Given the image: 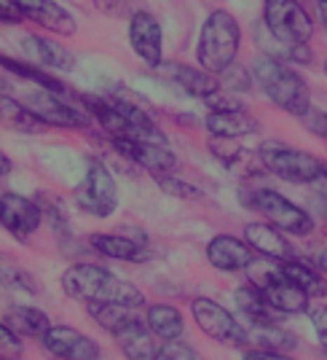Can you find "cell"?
Returning a JSON list of instances; mask_svg holds the SVG:
<instances>
[{
  "mask_svg": "<svg viewBox=\"0 0 327 360\" xmlns=\"http://www.w3.org/2000/svg\"><path fill=\"white\" fill-rule=\"evenodd\" d=\"M0 159H3V175H8V156H6V153H3V156H0Z\"/></svg>",
  "mask_w": 327,
  "mask_h": 360,
  "instance_id": "ee69618b",
  "label": "cell"
},
{
  "mask_svg": "<svg viewBox=\"0 0 327 360\" xmlns=\"http://www.w3.org/2000/svg\"><path fill=\"white\" fill-rule=\"evenodd\" d=\"M253 336L258 339V345L263 349H274V352H282V349H293L298 345L295 333H290L287 328H279L276 323H268V326H250Z\"/></svg>",
  "mask_w": 327,
  "mask_h": 360,
  "instance_id": "f1b7e54d",
  "label": "cell"
},
{
  "mask_svg": "<svg viewBox=\"0 0 327 360\" xmlns=\"http://www.w3.org/2000/svg\"><path fill=\"white\" fill-rule=\"evenodd\" d=\"M255 81L260 84V89L268 94V100L276 108H282L284 113H293L298 119H303L312 110V97L306 81L290 70L282 60L274 57H260L255 62Z\"/></svg>",
  "mask_w": 327,
  "mask_h": 360,
  "instance_id": "5b68a950",
  "label": "cell"
},
{
  "mask_svg": "<svg viewBox=\"0 0 327 360\" xmlns=\"http://www.w3.org/2000/svg\"><path fill=\"white\" fill-rule=\"evenodd\" d=\"M91 317L107 330H116L124 323V320H129L134 317V309L129 307H116V304H102V307H89Z\"/></svg>",
  "mask_w": 327,
  "mask_h": 360,
  "instance_id": "f546056e",
  "label": "cell"
},
{
  "mask_svg": "<svg viewBox=\"0 0 327 360\" xmlns=\"http://www.w3.org/2000/svg\"><path fill=\"white\" fill-rule=\"evenodd\" d=\"M22 105L30 110V116L38 124H46V127H65V129H81L86 127V116L81 110H75L73 105H67L62 100V94L48 89H38L32 91L30 97H25Z\"/></svg>",
  "mask_w": 327,
  "mask_h": 360,
  "instance_id": "30bf717a",
  "label": "cell"
},
{
  "mask_svg": "<svg viewBox=\"0 0 327 360\" xmlns=\"http://www.w3.org/2000/svg\"><path fill=\"white\" fill-rule=\"evenodd\" d=\"M0 221L11 237H16L19 242H27L44 221V210L27 196L3 191L0 194Z\"/></svg>",
  "mask_w": 327,
  "mask_h": 360,
  "instance_id": "8fae6325",
  "label": "cell"
},
{
  "mask_svg": "<svg viewBox=\"0 0 327 360\" xmlns=\"http://www.w3.org/2000/svg\"><path fill=\"white\" fill-rule=\"evenodd\" d=\"M223 75L225 78H234V81H228V86L234 91H247V86H250V75L244 73V70H239V68H231Z\"/></svg>",
  "mask_w": 327,
  "mask_h": 360,
  "instance_id": "f35d334b",
  "label": "cell"
},
{
  "mask_svg": "<svg viewBox=\"0 0 327 360\" xmlns=\"http://www.w3.org/2000/svg\"><path fill=\"white\" fill-rule=\"evenodd\" d=\"M75 205L94 218H110L119 207V188L107 167L97 159H89L86 178L75 186Z\"/></svg>",
  "mask_w": 327,
  "mask_h": 360,
  "instance_id": "ba28073f",
  "label": "cell"
},
{
  "mask_svg": "<svg viewBox=\"0 0 327 360\" xmlns=\"http://www.w3.org/2000/svg\"><path fill=\"white\" fill-rule=\"evenodd\" d=\"M312 317V326L316 330V339H319V345L327 347V307H316L309 312Z\"/></svg>",
  "mask_w": 327,
  "mask_h": 360,
  "instance_id": "d590c367",
  "label": "cell"
},
{
  "mask_svg": "<svg viewBox=\"0 0 327 360\" xmlns=\"http://www.w3.org/2000/svg\"><path fill=\"white\" fill-rule=\"evenodd\" d=\"M319 19H322V25L327 27V0H322V3H319Z\"/></svg>",
  "mask_w": 327,
  "mask_h": 360,
  "instance_id": "b9f144b4",
  "label": "cell"
},
{
  "mask_svg": "<svg viewBox=\"0 0 327 360\" xmlns=\"http://www.w3.org/2000/svg\"><path fill=\"white\" fill-rule=\"evenodd\" d=\"M156 360H196V352L191 345H185L182 339H172L159 347Z\"/></svg>",
  "mask_w": 327,
  "mask_h": 360,
  "instance_id": "d6a6232c",
  "label": "cell"
},
{
  "mask_svg": "<svg viewBox=\"0 0 327 360\" xmlns=\"http://www.w3.org/2000/svg\"><path fill=\"white\" fill-rule=\"evenodd\" d=\"M316 3H322V0H316Z\"/></svg>",
  "mask_w": 327,
  "mask_h": 360,
  "instance_id": "bcb514c9",
  "label": "cell"
},
{
  "mask_svg": "<svg viewBox=\"0 0 327 360\" xmlns=\"http://www.w3.org/2000/svg\"><path fill=\"white\" fill-rule=\"evenodd\" d=\"M263 22L266 30L279 41L290 62H312L309 41H312V16L298 0H266L263 3Z\"/></svg>",
  "mask_w": 327,
  "mask_h": 360,
  "instance_id": "3957f363",
  "label": "cell"
},
{
  "mask_svg": "<svg viewBox=\"0 0 327 360\" xmlns=\"http://www.w3.org/2000/svg\"><path fill=\"white\" fill-rule=\"evenodd\" d=\"M319 212H322V218L327 221V202H322V207H319Z\"/></svg>",
  "mask_w": 327,
  "mask_h": 360,
  "instance_id": "f6af8a7d",
  "label": "cell"
},
{
  "mask_svg": "<svg viewBox=\"0 0 327 360\" xmlns=\"http://www.w3.org/2000/svg\"><path fill=\"white\" fill-rule=\"evenodd\" d=\"M0 65H3L8 73L19 75V78H25V81H32V84H38L41 89L57 91V94H65V91H67V86L62 84L60 78H54V73L41 70V68H35V65H30V62H19V60H11V57H3Z\"/></svg>",
  "mask_w": 327,
  "mask_h": 360,
  "instance_id": "83f0119b",
  "label": "cell"
},
{
  "mask_svg": "<svg viewBox=\"0 0 327 360\" xmlns=\"http://www.w3.org/2000/svg\"><path fill=\"white\" fill-rule=\"evenodd\" d=\"M303 127L312 132V135L322 137V140H327V113L325 110H319V108H312L306 116H303Z\"/></svg>",
  "mask_w": 327,
  "mask_h": 360,
  "instance_id": "836d02e7",
  "label": "cell"
},
{
  "mask_svg": "<svg viewBox=\"0 0 327 360\" xmlns=\"http://www.w3.org/2000/svg\"><path fill=\"white\" fill-rule=\"evenodd\" d=\"M129 44L134 54L150 68H161L164 54V32L159 19L148 11H134L129 19Z\"/></svg>",
  "mask_w": 327,
  "mask_h": 360,
  "instance_id": "7c38bea8",
  "label": "cell"
},
{
  "mask_svg": "<svg viewBox=\"0 0 327 360\" xmlns=\"http://www.w3.org/2000/svg\"><path fill=\"white\" fill-rule=\"evenodd\" d=\"M244 242L253 248L255 253H260L263 258L271 261H293V250L290 242L282 237V231L271 224H250L244 229Z\"/></svg>",
  "mask_w": 327,
  "mask_h": 360,
  "instance_id": "603a6c76",
  "label": "cell"
},
{
  "mask_svg": "<svg viewBox=\"0 0 327 360\" xmlns=\"http://www.w3.org/2000/svg\"><path fill=\"white\" fill-rule=\"evenodd\" d=\"M0 342H3V349H14V352H22V342H19V333L8 328L6 323H3V328H0Z\"/></svg>",
  "mask_w": 327,
  "mask_h": 360,
  "instance_id": "ab89813d",
  "label": "cell"
},
{
  "mask_svg": "<svg viewBox=\"0 0 327 360\" xmlns=\"http://www.w3.org/2000/svg\"><path fill=\"white\" fill-rule=\"evenodd\" d=\"M81 103L89 108V113L100 121L102 132L110 140H137V143H161L169 146L164 132L153 124L148 113L129 100L116 97H81Z\"/></svg>",
  "mask_w": 327,
  "mask_h": 360,
  "instance_id": "7a4b0ae2",
  "label": "cell"
},
{
  "mask_svg": "<svg viewBox=\"0 0 327 360\" xmlns=\"http://www.w3.org/2000/svg\"><path fill=\"white\" fill-rule=\"evenodd\" d=\"M204 127L212 137H220V140H239L244 135H253L258 132V121L244 113L241 108H212L204 119Z\"/></svg>",
  "mask_w": 327,
  "mask_h": 360,
  "instance_id": "d6986e66",
  "label": "cell"
},
{
  "mask_svg": "<svg viewBox=\"0 0 327 360\" xmlns=\"http://www.w3.org/2000/svg\"><path fill=\"white\" fill-rule=\"evenodd\" d=\"M279 274H282L284 280H290L293 285L300 288L309 299H325L327 296V280L309 264L284 261V264H279Z\"/></svg>",
  "mask_w": 327,
  "mask_h": 360,
  "instance_id": "d4e9b609",
  "label": "cell"
},
{
  "mask_svg": "<svg viewBox=\"0 0 327 360\" xmlns=\"http://www.w3.org/2000/svg\"><path fill=\"white\" fill-rule=\"evenodd\" d=\"M241 205L250 207V210L260 212L271 226H276L279 231H287L293 237H306L314 229L312 215L293 205L287 196H282L274 188H250V191H241Z\"/></svg>",
  "mask_w": 327,
  "mask_h": 360,
  "instance_id": "8992f818",
  "label": "cell"
},
{
  "mask_svg": "<svg viewBox=\"0 0 327 360\" xmlns=\"http://www.w3.org/2000/svg\"><path fill=\"white\" fill-rule=\"evenodd\" d=\"M3 283H6V285L11 283L14 288H22V290H30V293L35 290V285H32L30 277H27V274H22V271L16 269V266H8V264L3 266Z\"/></svg>",
  "mask_w": 327,
  "mask_h": 360,
  "instance_id": "e575fe53",
  "label": "cell"
},
{
  "mask_svg": "<svg viewBox=\"0 0 327 360\" xmlns=\"http://www.w3.org/2000/svg\"><path fill=\"white\" fill-rule=\"evenodd\" d=\"M263 293L271 301V307L279 312V315H303L309 312V296L300 290L298 285H293L290 280H284L279 271H271L266 274V283H263Z\"/></svg>",
  "mask_w": 327,
  "mask_h": 360,
  "instance_id": "ffe728a7",
  "label": "cell"
},
{
  "mask_svg": "<svg viewBox=\"0 0 327 360\" xmlns=\"http://www.w3.org/2000/svg\"><path fill=\"white\" fill-rule=\"evenodd\" d=\"M316 264H319V269H325L327 271V248L319 253V258H316Z\"/></svg>",
  "mask_w": 327,
  "mask_h": 360,
  "instance_id": "7bdbcfd3",
  "label": "cell"
},
{
  "mask_svg": "<svg viewBox=\"0 0 327 360\" xmlns=\"http://www.w3.org/2000/svg\"><path fill=\"white\" fill-rule=\"evenodd\" d=\"M207 261L218 271H244L255 264V250L244 240L218 234L207 245Z\"/></svg>",
  "mask_w": 327,
  "mask_h": 360,
  "instance_id": "9a60e30c",
  "label": "cell"
},
{
  "mask_svg": "<svg viewBox=\"0 0 327 360\" xmlns=\"http://www.w3.org/2000/svg\"><path fill=\"white\" fill-rule=\"evenodd\" d=\"M191 315H194L196 326L204 330L209 339H215L220 345L247 347V342H250V330L244 328L231 312H225L218 301L199 296L191 304Z\"/></svg>",
  "mask_w": 327,
  "mask_h": 360,
  "instance_id": "9c48e42d",
  "label": "cell"
},
{
  "mask_svg": "<svg viewBox=\"0 0 327 360\" xmlns=\"http://www.w3.org/2000/svg\"><path fill=\"white\" fill-rule=\"evenodd\" d=\"M145 323H148V328L153 330V336H159L164 342L180 339V333L185 328V320L180 315V309L169 307V304H153V307H148Z\"/></svg>",
  "mask_w": 327,
  "mask_h": 360,
  "instance_id": "4316f807",
  "label": "cell"
},
{
  "mask_svg": "<svg viewBox=\"0 0 327 360\" xmlns=\"http://www.w3.org/2000/svg\"><path fill=\"white\" fill-rule=\"evenodd\" d=\"M62 290L65 296L75 301H84L89 307H102V304H116V307H129L137 309L142 307L145 296L126 280L116 277L113 271L94 266V264H73L62 274Z\"/></svg>",
  "mask_w": 327,
  "mask_h": 360,
  "instance_id": "6da1fadb",
  "label": "cell"
},
{
  "mask_svg": "<svg viewBox=\"0 0 327 360\" xmlns=\"http://www.w3.org/2000/svg\"><path fill=\"white\" fill-rule=\"evenodd\" d=\"M113 148L119 150L124 159H129L134 165H140L142 169L153 172L156 178L166 175L172 167H175V153L169 146H161V143H137V140H110Z\"/></svg>",
  "mask_w": 327,
  "mask_h": 360,
  "instance_id": "5bb4252c",
  "label": "cell"
},
{
  "mask_svg": "<svg viewBox=\"0 0 327 360\" xmlns=\"http://www.w3.org/2000/svg\"><path fill=\"white\" fill-rule=\"evenodd\" d=\"M0 16H3V25H19V22L25 19V14L19 11V6H16L14 0H3Z\"/></svg>",
  "mask_w": 327,
  "mask_h": 360,
  "instance_id": "74e56055",
  "label": "cell"
},
{
  "mask_svg": "<svg viewBox=\"0 0 327 360\" xmlns=\"http://www.w3.org/2000/svg\"><path fill=\"white\" fill-rule=\"evenodd\" d=\"M14 3L25 14V19H32L35 25L57 32V35H73L78 30L75 16L57 0H14Z\"/></svg>",
  "mask_w": 327,
  "mask_h": 360,
  "instance_id": "e0dca14e",
  "label": "cell"
},
{
  "mask_svg": "<svg viewBox=\"0 0 327 360\" xmlns=\"http://www.w3.org/2000/svg\"><path fill=\"white\" fill-rule=\"evenodd\" d=\"M312 188H314V191H316V194H319V196H322L325 202H327V162H325V167H322V172L316 175V180H314V183H312Z\"/></svg>",
  "mask_w": 327,
  "mask_h": 360,
  "instance_id": "60d3db41",
  "label": "cell"
},
{
  "mask_svg": "<svg viewBox=\"0 0 327 360\" xmlns=\"http://www.w3.org/2000/svg\"><path fill=\"white\" fill-rule=\"evenodd\" d=\"M3 119L8 121L14 129H25V132L35 127V119L30 116V110L22 105V103L11 100L8 94H3Z\"/></svg>",
  "mask_w": 327,
  "mask_h": 360,
  "instance_id": "4dcf8cb0",
  "label": "cell"
},
{
  "mask_svg": "<svg viewBox=\"0 0 327 360\" xmlns=\"http://www.w3.org/2000/svg\"><path fill=\"white\" fill-rule=\"evenodd\" d=\"M159 73H164V78L175 81L178 86H182L191 97H199V100H212V97L220 94V81L207 70H196L191 65L166 62L159 68Z\"/></svg>",
  "mask_w": 327,
  "mask_h": 360,
  "instance_id": "ac0fdd59",
  "label": "cell"
},
{
  "mask_svg": "<svg viewBox=\"0 0 327 360\" xmlns=\"http://www.w3.org/2000/svg\"><path fill=\"white\" fill-rule=\"evenodd\" d=\"M3 323L19 336H35V339H44L51 330L48 317L35 307H11V312L3 317Z\"/></svg>",
  "mask_w": 327,
  "mask_h": 360,
  "instance_id": "484cf974",
  "label": "cell"
},
{
  "mask_svg": "<svg viewBox=\"0 0 327 360\" xmlns=\"http://www.w3.org/2000/svg\"><path fill=\"white\" fill-rule=\"evenodd\" d=\"M241 360H295V358H293V355H287V352H274V349H263V347H258V349H247Z\"/></svg>",
  "mask_w": 327,
  "mask_h": 360,
  "instance_id": "8d00e7d4",
  "label": "cell"
},
{
  "mask_svg": "<svg viewBox=\"0 0 327 360\" xmlns=\"http://www.w3.org/2000/svg\"><path fill=\"white\" fill-rule=\"evenodd\" d=\"M156 183H159L169 196H178V199H199V196H201L199 188H194L191 183H185L182 178H169V175H161V178H156Z\"/></svg>",
  "mask_w": 327,
  "mask_h": 360,
  "instance_id": "1f68e13d",
  "label": "cell"
},
{
  "mask_svg": "<svg viewBox=\"0 0 327 360\" xmlns=\"http://www.w3.org/2000/svg\"><path fill=\"white\" fill-rule=\"evenodd\" d=\"M236 299V307L241 309V315L247 317L250 326H268V323H279L282 315L271 307V301L266 299L263 288L255 285V283H247V285L236 288L234 293Z\"/></svg>",
  "mask_w": 327,
  "mask_h": 360,
  "instance_id": "cb8c5ba5",
  "label": "cell"
},
{
  "mask_svg": "<svg viewBox=\"0 0 327 360\" xmlns=\"http://www.w3.org/2000/svg\"><path fill=\"white\" fill-rule=\"evenodd\" d=\"M91 248L105 258H119V261H148V242L145 237H126V234H91Z\"/></svg>",
  "mask_w": 327,
  "mask_h": 360,
  "instance_id": "7402d4cb",
  "label": "cell"
},
{
  "mask_svg": "<svg viewBox=\"0 0 327 360\" xmlns=\"http://www.w3.org/2000/svg\"><path fill=\"white\" fill-rule=\"evenodd\" d=\"M22 51L27 54V60H30L35 68H46L48 73L75 68V57L65 46L54 44V41H46L41 35H27V38H22Z\"/></svg>",
  "mask_w": 327,
  "mask_h": 360,
  "instance_id": "44dd1931",
  "label": "cell"
},
{
  "mask_svg": "<svg viewBox=\"0 0 327 360\" xmlns=\"http://www.w3.org/2000/svg\"><path fill=\"white\" fill-rule=\"evenodd\" d=\"M260 162L276 178L287 180V183H309V186L325 167L322 159H316L306 150L290 148V146L276 143V140H268L260 146Z\"/></svg>",
  "mask_w": 327,
  "mask_h": 360,
  "instance_id": "52a82bcc",
  "label": "cell"
},
{
  "mask_svg": "<svg viewBox=\"0 0 327 360\" xmlns=\"http://www.w3.org/2000/svg\"><path fill=\"white\" fill-rule=\"evenodd\" d=\"M44 349L57 360H100V347L91 342L86 333L70 328V326H51L46 333Z\"/></svg>",
  "mask_w": 327,
  "mask_h": 360,
  "instance_id": "4fadbf2b",
  "label": "cell"
},
{
  "mask_svg": "<svg viewBox=\"0 0 327 360\" xmlns=\"http://www.w3.org/2000/svg\"><path fill=\"white\" fill-rule=\"evenodd\" d=\"M3 360H8V358H3Z\"/></svg>",
  "mask_w": 327,
  "mask_h": 360,
  "instance_id": "7dc6e473",
  "label": "cell"
},
{
  "mask_svg": "<svg viewBox=\"0 0 327 360\" xmlns=\"http://www.w3.org/2000/svg\"><path fill=\"white\" fill-rule=\"evenodd\" d=\"M110 336L126 360H156L159 355V347L153 345V330L140 317L124 320L119 328L110 330Z\"/></svg>",
  "mask_w": 327,
  "mask_h": 360,
  "instance_id": "2e32d148",
  "label": "cell"
},
{
  "mask_svg": "<svg viewBox=\"0 0 327 360\" xmlns=\"http://www.w3.org/2000/svg\"><path fill=\"white\" fill-rule=\"evenodd\" d=\"M239 41H241V30H239L236 19L223 8L212 11L199 32L196 57H199L201 70L212 75H223L225 70H231L234 60H236Z\"/></svg>",
  "mask_w": 327,
  "mask_h": 360,
  "instance_id": "277c9868",
  "label": "cell"
}]
</instances>
